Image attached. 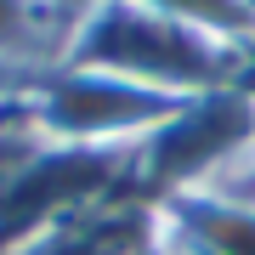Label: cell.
<instances>
[{"instance_id": "obj_1", "label": "cell", "mask_w": 255, "mask_h": 255, "mask_svg": "<svg viewBox=\"0 0 255 255\" xmlns=\"http://www.w3.org/2000/svg\"><path fill=\"white\" fill-rule=\"evenodd\" d=\"M250 40H221L193 23L159 17V11L136 6V0H102V6L68 34L63 63L102 68L114 80H130L142 91H159L170 102L238 85L244 74Z\"/></svg>"}, {"instance_id": "obj_2", "label": "cell", "mask_w": 255, "mask_h": 255, "mask_svg": "<svg viewBox=\"0 0 255 255\" xmlns=\"http://www.w3.org/2000/svg\"><path fill=\"white\" fill-rule=\"evenodd\" d=\"M250 147H255V91L221 85L164 114V125L136 147V170L147 199H182V193L210 187Z\"/></svg>"}, {"instance_id": "obj_3", "label": "cell", "mask_w": 255, "mask_h": 255, "mask_svg": "<svg viewBox=\"0 0 255 255\" xmlns=\"http://www.w3.org/2000/svg\"><path fill=\"white\" fill-rule=\"evenodd\" d=\"M23 108L51 142H68V147H142L164 125V114L176 102L159 97V91H142L130 80H114L102 68L57 63L28 85Z\"/></svg>"}, {"instance_id": "obj_4", "label": "cell", "mask_w": 255, "mask_h": 255, "mask_svg": "<svg viewBox=\"0 0 255 255\" xmlns=\"http://www.w3.org/2000/svg\"><path fill=\"white\" fill-rule=\"evenodd\" d=\"M11 255H159V199L125 193V199L91 204Z\"/></svg>"}, {"instance_id": "obj_5", "label": "cell", "mask_w": 255, "mask_h": 255, "mask_svg": "<svg viewBox=\"0 0 255 255\" xmlns=\"http://www.w3.org/2000/svg\"><path fill=\"white\" fill-rule=\"evenodd\" d=\"M159 255H255V210L204 193L159 199Z\"/></svg>"}, {"instance_id": "obj_6", "label": "cell", "mask_w": 255, "mask_h": 255, "mask_svg": "<svg viewBox=\"0 0 255 255\" xmlns=\"http://www.w3.org/2000/svg\"><path fill=\"white\" fill-rule=\"evenodd\" d=\"M68 28L46 0H0V74L11 80H40L63 63Z\"/></svg>"}, {"instance_id": "obj_7", "label": "cell", "mask_w": 255, "mask_h": 255, "mask_svg": "<svg viewBox=\"0 0 255 255\" xmlns=\"http://www.w3.org/2000/svg\"><path fill=\"white\" fill-rule=\"evenodd\" d=\"M51 136L28 119L23 102H11V108H0V210H6L11 187L23 182V170L40 159V147H46Z\"/></svg>"}, {"instance_id": "obj_8", "label": "cell", "mask_w": 255, "mask_h": 255, "mask_svg": "<svg viewBox=\"0 0 255 255\" xmlns=\"http://www.w3.org/2000/svg\"><path fill=\"white\" fill-rule=\"evenodd\" d=\"M136 6L159 11V17H176V23H193V28L221 34V40H255L238 0H136Z\"/></svg>"}, {"instance_id": "obj_9", "label": "cell", "mask_w": 255, "mask_h": 255, "mask_svg": "<svg viewBox=\"0 0 255 255\" xmlns=\"http://www.w3.org/2000/svg\"><path fill=\"white\" fill-rule=\"evenodd\" d=\"M46 6L57 11V17H63V28H68V34H74V28H80L85 17H91V11L102 6V0H46Z\"/></svg>"}, {"instance_id": "obj_10", "label": "cell", "mask_w": 255, "mask_h": 255, "mask_svg": "<svg viewBox=\"0 0 255 255\" xmlns=\"http://www.w3.org/2000/svg\"><path fill=\"white\" fill-rule=\"evenodd\" d=\"M238 6H244V17H250V34H255V0H238Z\"/></svg>"}]
</instances>
